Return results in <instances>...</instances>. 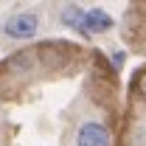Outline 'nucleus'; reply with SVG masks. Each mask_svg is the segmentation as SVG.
Instances as JSON below:
<instances>
[{"mask_svg":"<svg viewBox=\"0 0 146 146\" xmlns=\"http://www.w3.org/2000/svg\"><path fill=\"white\" fill-rule=\"evenodd\" d=\"M39 25H42V20H39V11L36 9H20L14 14H9V17L3 20V25H0V34L6 36V39H31V36L39 34Z\"/></svg>","mask_w":146,"mask_h":146,"instance_id":"obj_1","label":"nucleus"},{"mask_svg":"<svg viewBox=\"0 0 146 146\" xmlns=\"http://www.w3.org/2000/svg\"><path fill=\"white\" fill-rule=\"evenodd\" d=\"M112 143V135H110V127L98 118H87L82 121L76 135H73V146H110Z\"/></svg>","mask_w":146,"mask_h":146,"instance_id":"obj_2","label":"nucleus"},{"mask_svg":"<svg viewBox=\"0 0 146 146\" xmlns=\"http://www.w3.org/2000/svg\"><path fill=\"white\" fill-rule=\"evenodd\" d=\"M110 28H112V17H110L104 9H87V14H84V36L104 34Z\"/></svg>","mask_w":146,"mask_h":146,"instance_id":"obj_3","label":"nucleus"},{"mask_svg":"<svg viewBox=\"0 0 146 146\" xmlns=\"http://www.w3.org/2000/svg\"><path fill=\"white\" fill-rule=\"evenodd\" d=\"M84 14H87V9H82V6H65L62 11H59V20H62V25H68L73 31H79V34H84Z\"/></svg>","mask_w":146,"mask_h":146,"instance_id":"obj_4","label":"nucleus"},{"mask_svg":"<svg viewBox=\"0 0 146 146\" xmlns=\"http://www.w3.org/2000/svg\"><path fill=\"white\" fill-rule=\"evenodd\" d=\"M143 93H146V76H143Z\"/></svg>","mask_w":146,"mask_h":146,"instance_id":"obj_5","label":"nucleus"}]
</instances>
